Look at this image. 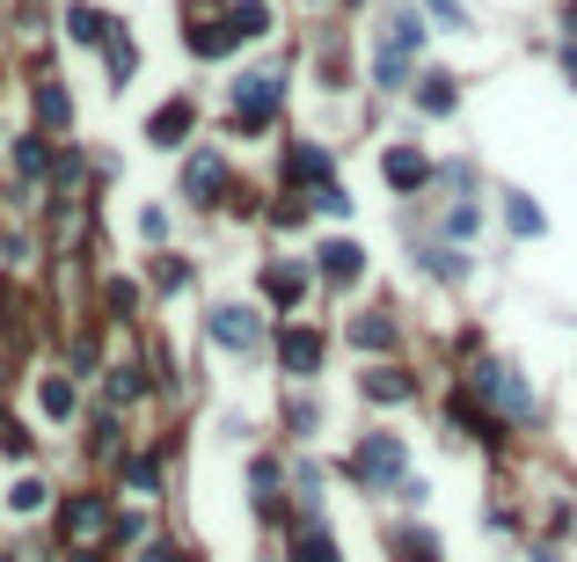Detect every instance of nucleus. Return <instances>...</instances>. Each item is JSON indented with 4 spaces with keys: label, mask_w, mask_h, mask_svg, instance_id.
<instances>
[{
    "label": "nucleus",
    "mask_w": 577,
    "mask_h": 562,
    "mask_svg": "<svg viewBox=\"0 0 577 562\" xmlns=\"http://www.w3.org/2000/svg\"><path fill=\"white\" fill-rule=\"evenodd\" d=\"M417 44H424V22H417V8L387 16L381 59H373V81H381V89H403V81H409V52H417Z\"/></svg>",
    "instance_id": "nucleus-1"
},
{
    "label": "nucleus",
    "mask_w": 577,
    "mask_h": 562,
    "mask_svg": "<svg viewBox=\"0 0 577 562\" xmlns=\"http://www.w3.org/2000/svg\"><path fill=\"white\" fill-rule=\"evenodd\" d=\"M403 468H409V453H403V439H395V431H366V439H358V453H351V474H358L366 490H395V482H403Z\"/></svg>",
    "instance_id": "nucleus-2"
},
{
    "label": "nucleus",
    "mask_w": 577,
    "mask_h": 562,
    "mask_svg": "<svg viewBox=\"0 0 577 562\" xmlns=\"http://www.w3.org/2000/svg\"><path fill=\"white\" fill-rule=\"evenodd\" d=\"M279 95H285L279 73H242V89H234V132H263V124L279 117Z\"/></svg>",
    "instance_id": "nucleus-3"
},
{
    "label": "nucleus",
    "mask_w": 577,
    "mask_h": 562,
    "mask_svg": "<svg viewBox=\"0 0 577 562\" xmlns=\"http://www.w3.org/2000/svg\"><path fill=\"white\" fill-rule=\"evenodd\" d=\"M468 380H475V387H483V395H490V402H497V409H505V417H512V423H534V409H541V402H534V387H526V380H519V372H505V366H475V372H468Z\"/></svg>",
    "instance_id": "nucleus-4"
},
{
    "label": "nucleus",
    "mask_w": 577,
    "mask_h": 562,
    "mask_svg": "<svg viewBox=\"0 0 577 562\" xmlns=\"http://www.w3.org/2000/svg\"><path fill=\"white\" fill-rule=\"evenodd\" d=\"M59 527H67V548H95L103 533H118V519H110V504H103V497H67Z\"/></svg>",
    "instance_id": "nucleus-5"
},
{
    "label": "nucleus",
    "mask_w": 577,
    "mask_h": 562,
    "mask_svg": "<svg viewBox=\"0 0 577 562\" xmlns=\"http://www.w3.org/2000/svg\"><path fill=\"white\" fill-rule=\"evenodd\" d=\"M220 191H227V161L212 154V146H198V154L183 161V197H191V205H220Z\"/></svg>",
    "instance_id": "nucleus-6"
},
{
    "label": "nucleus",
    "mask_w": 577,
    "mask_h": 562,
    "mask_svg": "<svg viewBox=\"0 0 577 562\" xmlns=\"http://www.w3.org/2000/svg\"><path fill=\"white\" fill-rule=\"evenodd\" d=\"M212 344H220V351H256L263 315L256 307H212Z\"/></svg>",
    "instance_id": "nucleus-7"
},
{
    "label": "nucleus",
    "mask_w": 577,
    "mask_h": 562,
    "mask_svg": "<svg viewBox=\"0 0 577 562\" xmlns=\"http://www.w3.org/2000/svg\"><path fill=\"white\" fill-rule=\"evenodd\" d=\"M191 124H198L191 95H175V103H161L154 117H146V140H154V146H183V140H191Z\"/></svg>",
    "instance_id": "nucleus-8"
},
{
    "label": "nucleus",
    "mask_w": 577,
    "mask_h": 562,
    "mask_svg": "<svg viewBox=\"0 0 577 562\" xmlns=\"http://www.w3.org/2000/svg\"><path fill=\"white\" fill-rule=\"evenodd\" d=\"M381 176H387V191H424V176H432V161H424L417 146H387Z\"/></svg>",
    "instance_id": "nucleus-9"
},
{
    "label": "nucleus",
    "mask_w": 577,
    "mask_h": 562,
    "mask_svg": "<svg viewBox=\"0 0 577 562\" xmlns=\"http://www.w3.org/2000/svg\"><path fill=\"white\" fill-rule=\"evenodd\" d=\"M358 270H366V248L358 242H322V278L330 285H351Z\"/></svg>",
    "instance_id": "nucleus-10"
},
{
    "label": "nucleus",
    "mask_w": 577,
    "mask_h": 562,
    "mask_svg": "<svg viewBox=\"0 0 577 562\" xmlns=\"http://www.w3.org/2000/svg\"><path fill=\"white\" fill-rule=\"evenodd\" d=\"M279 358H285V372H315L322 366V336L315 329H285L279 336Z\"/></svg>",
    "instance_id": "nucleus-11"
},
{
    "label": "nucleus",
    "mask_w": 577,
    "mask_h": 562,
    "mask_svg": "<svg viewBox=\"0 0 577 562\" xmlns=\"http://www.w3.org/2000/svg\"><path fill=\"white\" fill-rule=\"evenodd\" d=\"M358 387H366L373 402H409V395H417V380H409V372H395V366H373Z\"/></svg>",
    "instance_id": "nucleus-12"
},
{
    "label": "nucleus",
    "mask_w": 577,
    "mask_h": 562,
    "mask_svg": "<svg viewBox=\"0 0 577 562\" xmlns=\"http://www.w3.org/2000/svg\"><path fill=\"white\" fill-rule=\"evenodd\" d=\"M37 124H44V132H67L73 124V103H67L59 81H37Z\"/></svg>",
    "instance_id": "nucleus-13"
},
{
    "label": "nucleus",
    "mask_w": 577,
    "mask_h": 562,
    "mask_svg": "<svg viewBox=\"0 0 577 562\" xmlns=\"http://www.w3.org/2000/svg\"><path fill=\"white\" fill-rule=\"evenodd\" d=\"M263 293L279 299V307H300V293H307V270H300V264H271V270H263Z\"/></svg>",
    "instance_id": "nucleus-14"
},
{
    "label": "nucleus",
    "mask_w": 577,
    "mask_h": 562,
    "mask_svg": "<svg viewBox=\"0 0 577 562\" xmlns=\"http://www.w3.org/2000/svg\"><path fill=\"white\" fill-rule=\"evenodd\" d=\"M417 110L424 117H446V110H454V73H424L417 81Z\"/></svg>",
    "instance_id": "nucleus-15"
},
{
    "label": "nucleus",
    "mask_w": 577,
    "mask_h": 562,
    "mask_svg": "<svg viewBox=\"0 0 577 562\" xmlns=\"http://www.w3.org/2000/svg\"><path fill=\"white\" fill-rule=\"evenodd\" d=\"M395 336H403V329H395V321H387V315H366V321H351V344H358V351H395Z\"/></svg>",
    "instance_id": "nucleus-16"
},
{
    "label": "nucleus",
    "mask_w": 577,
    "mask_h": 562,
    "mask_svg": "<svg viewBox=\"0 0 577 562\" xmlns=\"http://www.w3.org/2000/svg\"><path fill=\"white\" fill-rule=\"evenodd\" d=\"M227 44H242V30H234V22H198V30H191V52H198V59H220Z\"/></svg>",
    "instance_id": "nucleus-17"
},
{
    "label": "nucleus",
    "mask_w": 577,
    "mask_h": 562,
    "mask_svg": "<svg viewBox=\"0 0 577 562\" xmlns=\"http://www.w3.org/2000/svg\"><path fill=\"white\" fill-rule=\"evenodd\" d=\"M293 176H307L315 191H330V154H322V146H293Z\"/></svg>",
    "instance_id": "nucleus-18"
},
{
    "label": "nucleus",
    "mask_w": 577,
    "mask_h": 562,
    "mask_svg": "<svg viewBox=\"0 0 577 562\" xmlns=\"http://www.w3.org/2000/svg\"><path fill=\"white\" fill-rule=\"evenodd\" d=\"M37 402H44V417H59V423H67L81 395H73V380H44V387H37Z\"/></svg>",
    "instance_id": "nucleus-19"
},
{
    "label": "nucleus",
    "mask_w": 577,
    "mask_h": 562,
    "mask_svg": "<svg viewBox=\"0 0 577 562\" xmlns=\"http://www.w3.org/2000/svg\"><path fill=\"white\" fill-rule=\"evenodd\" d=\"M227 22H234L242 37H263V30H271V8H263V0H234V8H227Z\"/></svg>",
    "instance_id": "nucleus-20"
},
{
    "label": "nucleus",
    "mask_w": 577,
    "mask_h": 562,
    "mask_svg": "<svg viewBox=\"0 0 577 562\" xmlns=\"http://www.w3.org/2000/svg\"><path fill=\"white\" fill-rule=\"evenodd\" d=\"M505 219H512V234H519V242H526V234H541V227H548L534 197H512V205H505Z\"/></svg>",
    "instance_id": "nucleus-21"
},
{
    "label": "nucleus",
    "mask_w": 577,
    "mask_h": 562,
    "mask_svg": "<svg viewBox=\"0 0 577 562\" xmlns=\"http://www.w3.org/2000/svg\"><path fill=\"white\" fill-rule=\"evenodd\" d=\"M67 30L81 37V44H103V37H110V22L95 16V8H67Z\"/></svg>",
    "instance_id": "nucleus-22"
},
{
    "label": "nucleus",
    "mask_w": 577,
    "mask_h": 562,
    "mask_svg": "<svg viewBox=\"0 0 577 562\" xmlns=\"http://www.w3.org/2000/svg\"><path fill=\"white\" fill-rule=\"evenodd\" d=\"M110 44V73H118V81H132V67H140V44H132V37H103Z\"/></svg>",
    "instance_id": "nucleus-23"
},
{
    "label": "nucleus",
    "mask_w": 577,
    "mask_h": 562,
    "mask_svg": "<svg viewBox=\"0 0 577 562\" xmlns=\"http://www.w3.org/2000/svg\"><path fill=\"white\" fill-rule=\"evenodd\" d=\"M293 555H300V562H336V548H330V533H322V527H307Z\"/></svg>",
    "instance_id": "nucleus-24"
},
{
    "label": "nucleus",
    "mask_w": 577,
    "mask_h": 562,
    "mask_svg": "<svg viewBox=\"0 0 577 562\" xmlns=\"http://www.w3.org/2000/svg\"><path fill=\"white\" fill-rule=\"evenodd\" d=\"M16 161H22V176H44V168H52V154H44V140H22V146H16Z\"/></svg>",
    "instance_id": "nucleus-25"
},
{
    "label": "nucleus",
    "mask_w": 577,
    "mask_h": 562,
    "mask_svg": "<svg viewBox=\"0 0 577 562\" xmlns=\"http://www.w3.org/2000/svg\"><path fill=\"white\" fill-rule=\"evenodd\" d=\"M424 270H432V278H460V256L454 248H424Z\"/></svg>",
    "instance_id": "nucleus-26"
},
{
    "label": "nucleus",
    "mask_w": 577,
    "mask_h": 562,
    "mask_svg": "<svg viewBox=\"0 0 577 562\" xmlns=\"http://www.w3.org/2000/svg\"><path fill=\"white\" fill-rule=\"evenodd\" d=\"M475 227H483V219H475V205H454V212H446V234H454V242H468Z\"/></svg>",
    "instance_id": "nucleus-27"
},
{
    "label": "nucleus",
    "mask_w": 577,
    "mask_h": 562,
    "mask_svg": "<svg viewBox=\"0 0 577 562\" xmlns=\"http://www.w3.org/2000/svg\"><path fill=\"white\" fill-rule=\"evenodd\" d=\"M8 504H16V511H44V482H16V490H8Z\"/></svg>",
    "instance_id": "nucleus-28"
},
{
    "label": "nucleus",
    "mask_w": 577,
    "mask_h": 562,
    "mask_svg": "<svg viewBox=\"0 0 577 562\" xmlns=\"http://www.w3.org/2000/svg\"><path fill=\"white\" fill-rule=\"evenodd\" d=\"M132 395H140V372L118 366V372H110V402H132Z\"/></svg>",
    "instance_id": "nucleus-29"
},
{
    "label": "nucleus",
    "mask_w": 577,
    "mask_h": 562,
    "mask_svg": "<svg viewBox=\"0 0 577 562\" xmlns=\"http://www.w3.org/2000/svg\"><path fill=\"white\" fill-rule=\"evenodd\" d=\"M424 8H432V16L446 22V30H468V16H460V0H424Z\"/></svg>",
    "instance_id": "nucleus-30"
},
{
    "label": "nucleus",
    "mask_w": 577,
    "mask_h": 562,
    "mask_svg": "<svg viewBox=\"0 0 577 562\" xmlns=\"http://www.w3.org/2000/svg\"><path fill=\"white\" fill-rule=\"evenodd\" d=\"M140 234H146V242H161V234H169V212L146 205V212H140Z\"/></svg>",
    "instance_id": "nucleus-31"
},
{
    "label": "nucleus",
    "mask_w": 577,
    "mask_h": 562,
    "mask_svg": "<svg viewBox=\"0 0 577 562\" xmlns=\"http://www.w3.org/2000/svg\"><path fill=\"white\" fill-rule=\"evenodd\" d=\"M256 497H263V504L279 497V468H271V460H256Z\"/></svg>",
    "instance_id": "nucleus-32"
},
{
    "label": "nucleus",
    "mask_w": 577,
    "mask_h": 562,
    "mask_svg": "<svg viewBox=\"0 0 577 562\" xmlns=\"http://www.w3.org/2000/svg\"><path fill=\"white\" fill-rule=\"evenodd\" d=\"M22 22L37 30V22H44V0H22Z\"/></svg>",
    "instance_id": "nucleus-33"
},
{
    "label": "nucleus",
    "mask_w": 577,
    "mask_h": 562,
    "mask_svg": "<svg viewBox=\"0 0 577 562\" xmlns=\"http://www.w3.org/2000/svg\"><path fill=\"white\" fill-rule=\"evenodd\" d=\"M146 562H175V555H169V548H161V541H154V548H146Z\"/></svg>",
    "instance_id": "nucleus-34"
},
{
    "label": "nucleus",
    "mask_w": 577,
    "mask_h": 562,
    "mask_svg": "<svg viewBox=\"0 0 577 562\" xmlns=\"http://www.w3.org/2000/svg\"><path fill=\"white\" fill-rule=\"evenodd\" d=\"M563 67H570V89H577V52H570V59H563Z\"/></svg>",
    "instance_id": "nucleus-35"
},
{
    "label": "nucleus",
    "mask_w": 577,
    "mask_h": 562,
    "mask_svg": "<svg viewBox=\"0 0 577 562\" xmlns=\"http://www.w3.org/2000/svg\"><path fill=\"white\" fill-rule=\"evenodd\" d=\"M534 562H556V548H541V555H534Z\"/></svg>",
    "instance_id": "nucleus-36"
},
{
    "label": "nucleus",
    "mask_w": 577,
    "mask_h": 562,
    "mask_svg": "<svg viewBox=\"0 0 577 562\" xmlns=\"http://www.w3.org/2000/svg\"><path fill=\"white\" fill-rule=\"evenodd\" d=\"M67 562H95V555H88V548H81V555H67Z\"/></svg>",
    "instance_id": "nucleus-37"
},
{
    "label": "nucleus",
    "mask_w": 577,
    "mask_h": 562,
    "mask_svg": "<svg viewBox=\"0 0 577 562\" xmlns=\"http://www.w3.org/2000/svg\"><path fill=\"white\" fill-rule=\"evenodd\" d=\"M570 30H577V8H570Z\"/></svg>",
    "instance_id": "nucleus-38"
}]
</instances>
